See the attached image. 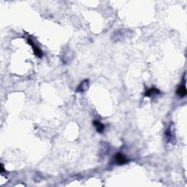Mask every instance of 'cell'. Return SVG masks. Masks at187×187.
<instances>
[{
  "mask_svg": "<svg viewBox=\"0 0 187 187\" xmlns=\"http://www.w3.org/2000/svg\"><path fill=\"white\" fill-rule=\"evenodd\" d=\"M93 125L95 126L97 132L102 133L104 132V130H105V125H104L103 124L101 123L99 121H97V120L94 121H93Z\"/></svg>",
  "mask_w": 187,
  "mask_h": 187,
  "instance_id": "277c9868",
  "label": "cell"
},
{
  "mask_svg": "<svg viewBox=\"0 0 187 187\" xmlns=\"http://www.w3.org/2000/svg\"><path fill=\"white\" fill-rule=\"evenodd\" d=\"M176 94L178 96H179L180 97H184L186 96L187 91L186 88V86L184 85H181L178 86V89H177Z\"/></svg>",
  "mask_w": 187,
  "mask_h": 187,
  "instance_id": "5b68a950",
  "label": "cell"
},
{
  "mask_svg": "<svg viewBox=\"0 0 187 187\" xmlns=\"http://www.w3.org/2000/svg\"><path fill=\"white\" fill-rule=\"evenodd\" d=\"M165 136H166V138H167V141L168 142H170L171 140L174 138V135H173V132H172V130H171L170 126V127L167 129V130L166 131Z\"/></svg>",
  "mask_w": 187,
  "mask_h": 187,
  "instance_id": "52a82bcc",
  "label": "cell"
},
{
  "mask_svg": "<svg viewBox=\"0 0 187 187\" xmlns=\"http://www.w3.org/2000/svg\"><path fill=\"white\" fill-rule=\"evenodd\" d=\"M114 160L116 161V164L119 165H122L128 162V159L126 157L124 154H121V153H118L114 156Z\"/></svg>",
  "mask_w": 187,
  "mask_h": 187,
  "instance_id": "7a4b0ae2",
  "label": "cell"
},
{
  "mask_svg": "<svg viewBox=\"0 0 187 187\" xmlns=\"http://www.w3.org/2000/svg\"><path fill=\"white\" fill-rule=\"evenodd\" d=\"M88 87V80H85L83 82H81V83L80 84L79 86L78 87V89L76 90L77 92L83 93L84 91H86L87 90Z\"/></svg>",
  "mask_w": 187,
  "mask_h": 187,
  "instance_id": "8992f818",
  "label": "cell"
},
{
  "mask_svg": "<svg viewBox=\"0 0 187 187\" xmlns=\"http://www.w3.org/2000/svg\"><path fill=\"white\" fill-rule=\"evenodd\" d=\"M160 91L158 89V88H155V87H153V88H151L150 89H148L147 91L145 92V97H151L154 96V95H159Z\"/></svg>",
  "mask_w": 187,
  "mask_h": 187,
  "instance_id": "3957f363",
  "label": "cell"
},
{
  "mask_svg": "<svg viewBox=\"0 0 187 187\" xmlns=\"http://www.w3.org/2000/svg\"><path fill=\"white\" fill-rule=\"evenodd\" d=\"M27 42H28V43H29V44L32 46V49H33L34 53L36 55L37 57H39V58H42V57H43V52H42V50H40V49L37 46V45L35 44V42H34L31 38H28Z\"/></svg>",
  "mask_w": 187,
  "mask_h": 187,
  "instance_id": "6da1fadb",
  "label": "cell"
}]
</instances>
